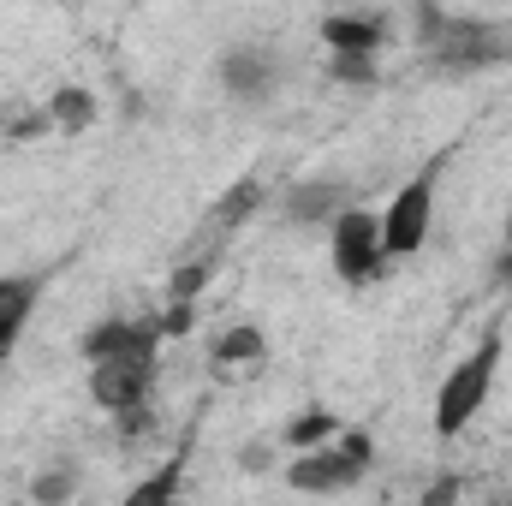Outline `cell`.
<instances>
[{
	"instance_id": "7402d4cb",
	"label": "cell",
	"mask_w": 512,
	"mask_h": 506,
	"mask_svg": "<svg viewBox=\"0 0 512 506\" xmlns=\"http://www.w3.org/2000/svg\"><path fill=\"white\" fill-rule=\"evenodd\" d=\"M453 495H459V483H453V477H435V483H429V489H423V501H429V506L453 501Z\"/></svg>"
},
{
	"instance_id": "603a6c76",
	"label": "cell",
	"mask_w": 512,
	"mask_h": 506,
	"mask_svg": "<svg viewBox=\"0 0 512 506\" xmlns=\"http://www.w3.org/2000/svg\"><path fill=\"white\" fill-rule=\"evenodd\" d=\"M239 465H245V471H262V465H268V447H245Z\"/></svg>"
},
{
	"instance_id": "6da1fadb",
	"label": "cell",
	"mask_w": 512,
	"mask_h": 506,
	"mask_svg": "<svg viewBox=\"0 0 512 506\" xmlns=\"http://www.w3.org/2000/svg\"><path fill=\"white\" fill-rule=\"evenodd\" d=\"M501 352H507V340H501V328H489V334L441 376V387H435V435H441V441H453V435H465V429L477 423V411L489 405L495 376H501Z\"/></svg>"
},
{
	"instance_id": "4fadbf2b",
	"label": "cell",
	"mask_w": 512,
	"mask_h": 506,
	"mask_svg": "<svg viewBox=\"0 0 512 506\" xmlns=\"http://www.w3.org/2000/svg\"><path fill=\"white\" fill-rule=\"evenodd\" d=\"M215 364L221 370H262L268 364V334L256 322H233L215 334Z\"/></svg>"
},
{
	"instance_id": "44dd1931",
	"label": "cell",
	"mask_w": 512,
	"mask_h": 506,
	"mask_svg": "<svg viewBox=\"0 0 512 506\" xmlns=\"http://www.w3.org/2000/svg\"><path fill=\"white\" fill-rule=\"evenodd\" d=\"M191 328H197V298H167V310H161V334L179 340V334H191Z\"/></svg>"
},
{
	"instance_id": "5bb4252c",
	"label": "cell",
	"mask_w": 512,
	"mask_h": 506,
	"mask_svg": "<svg viewBox=\"0 0 512 506\" xmlns=\"http://www.w3.org/2000/svg\"><path fill=\"white\" fill-rule=\"evenodd\" d=\"M48 114H54V131H66V137H84V131L96 126V96L84 90V84H60L54 96H48Z\"/></svg>"
},
{
	"instance_id": "ba28073f",
	"label": "cell",
	"mask_w": 512,
	"mask_h": 506,
	"mask_svg": "<svg viewBox=\"0 0 512 506\" xmlns=\"http://www.w3.org/2000/svg\"><path fill=\"white\" fill-rule=\"evenodd\" d=\"M161 346H167L161 316H102V322L84 334V364L120 358V352H161Z\"/></svg>"
},
{
	"instance_id": "e0dca14e",
	"label": "cell",
	"mask_w": 512,
	"mask_h": 506,
	"mask_svg": "<svg viewBox=\"0 0 512 506\" xmlns=\"http://www.w3.org/2000/svg\"><path fill=\"white\" fill-rule=\"evenodd\" d=\"M48 131H54L48 102H42V108H6V114H0V137H6V143H36V137H48Z\"/></svg>"
},
{
	"instance_id": "277c9868",
	"label": "cell",
	"mask_w": 512,
	"mask_h": 506,
	"mask_svg": "<svg viewBox=\"0 0 512 506\" xmlns=\"http://www.w3.org/2000/svg\"><path fill=\"white\" fill-rule=\"evenodd\" d=\"M328 256H334V274L346 286H370L387 274V245H382V215L364 209V203H346L334 221H328Z\"/></svg>"
},
{
	"instance_id": "9c48e42d",
	"label": "cell",
	"mask_w": 512,
	"mask_h": 506,
	"mask_svg": "<svg viewBox=\"0 0 512 506\" xmlns=\"http://www.w3.org/2000/svg\"><path fill=\"white\" fill-rule=\"evenodd\" d=\"M346 203H352V191H346L340 179H298V185H286V197H280V221H286V227H322V221H334Z\"/></svg>"
},
{
	"instance_id": "52a82bcc",
	"label": "cell",
	"mask_w": 512,
	"mask_h": 506,
	"mask_svg": "<svg viewBox=\"0 0 512 506\" xmlns=\"http://www.w3.org/2000/svg\"><path fill=\"white\" fill-rule=\"evenodd\" d=\"M364 477H370V471L352 465L334 441H322V447H310V453H292V465H286V483L304 489V495H346V489H358Z\"/></svg>"
},
{
	"instance_id": "cb8c5ba5",
	"label": "cell",
	"mask_w": 512,
	"mask_h": 506,
	"mask_svg": "<svg viewBox=\"0 0 512 506\" xmlns=\"http://www.w3.org/2000/svg\"><path fill=\"white\" fill-rule=\"evenodd\" d=\"M501 274H507V286H512V245H507V262H501Z\"/></svg>"
},
{
	"instance_id": "8992f818",
	"label": "cell",
	"mask_w": 512,
	"mask_h": 506,
	"mask_svg": "<svg viewBox=\"0 0 512 506\" xmlns=\"http://www.w3.org/2000/svg\"><path fill=\"white\" fill-rule=\"evenodd\" d=\"M221 90L239 108H268L280 96V54L268 42H239L221 54Z\"/></svg>"
},
{
	"instance_id": "8fae6325",
	"label": "cell",
	"mask_w": 512,
	"mask_h": 506,
	"mask_svg": "<svg viewBox=\"0 0 512 506\" xmlns=\"http://www.w3.org/2000/svg\"><path fill=\"white\" fill-rule=\"evenodd\" d=\"M322 42H328V54H376L387 42V18L382 12H328Z\"/></svg>"
},
{
	"instance_id": "ffe728a7",
	"label": "cell",
	"mask_w": 512,
	"mask_h": 506,
	"mask_svg": "<svg viewBox=\"0 0 512 506\" xmlns=\"http://www.w3.org/2000/svg\"><path fill=\"white\" fill-rule=\"evenodd\" d=\"M328 78L346 84V90H370L382 72H376V54H334V60H328Z\"/></svg>"
},
{
	"instance_id": "ac0fdd59",
	"label": "cell",
	"mask_w": 512,
	"mask_h": 506,
	"mask_svg": "<svg viewBox=\"0 0 512 506\" xmlns=\"http://www.w3.org/2000/svg\"><path fill=\"white\" fill-rule=\"evenodd\" d=\"M215 262H221L215 251L191 256V262H179V274L167 280V298H203V292H209V280H215Z\"/></svg>"
},
{
	"instance_id": "5b68a950",
	"label": "cell",
	"mask_w": 512,
	"mask_h": 506,
	"mask_svg": "<svg viewBox=\"0 0 512 506\" xmlns=\"http://www.w3.org/2000/svg\"><path fill=\"white\" fill-rule=\"evenodd\" d=\"M155 370H161V352H120V358H96L90 364V399L102 411H131V405H149L155 393Z\"/></svg>"
},
{
	"instance_id": "7c38bea8",
	"label": "cell",
	"mask_w": 512,
	"mask_h": 506,
	"mask_svg": "<svg viewBox=\"0 0 512 506\" xmlns=\"http://www.w3.org/2000/svg\"><path fill=\"white\" fill-rule=\"evenodd\" d=\"M268 209V185L256 179V173H245V179H233L221 197H215V209H209V227L215 233H239L245 221H256Z\"/></svg>"
},
{
	"instance_id": "2e32d148",
	"label": "cell",
	"mask_w": 512,
	"mask_h": 506,
	"mask_svg": "<svg viewBox=\"0 0 512 506\" xmlns=\"http://www.w3.org/2000/svg\"><path fill=\"white\" fill-rule=\"evenodd\" d=\"M78 465H66V459H54L48 471H36V483H30V501H42V506H60V501H72L78 495Z\"/></svg>"
},
{
	"instance_id": "9a60e30c",
	"label": "cell",
	"mask_w": 512,
	"mask_h": 506,
	"mask_svg": "<svg viewBox=\"0 0 512 506\" xmlns=\"http://www.w3.org/2000/svg\"><path fill=\"white\" fill-rule=\"evenodd\" d=\"M334 435H340V417L322 411V405H310V411H298V417L280 429V447H286V453H310V447H322V441H334Z\"/></svg>"
},
{
	"instance_id": "3957f363",
	"label": "cell",
	"mask_w": 512,
	"mask_h": 506,
	"mask_svg": "<svg viewBox=\"0 0 512 506\" xmlns=\"http://www.w3.org/2000/svg\"><path fill=\"white\" fill-rule=\"evenodd\" d=\"M441 173H447V149L429 155L382 209V245H387V262H405L429 245L435 233V197H441Z\"/></svg>"
},
{
	"instance_id": "d6986e66",
	"label": "cell",
	"mask_w": 512,
	"mask_h": 506,
	"mask_svg": "<svg viewBox=\"0 0 512 506\" xmlns=\"http://www.w3.org/2000/svg\"><path fill=\"white\" fill-rule=\"evenodd\" d=\"M179 483H185V453H179V459H167V471H155V477H143V483L131 489L126 501H131V506H155V501H173V495H179Z\"/></svg>"
},
{
	"instance_id": "30bf717a",
	"label": "cell",
	"mask_w": 512,
	"mask_h": 506,
	"mask_svg": "<svg viewBox=\"0 0 512 506\" xmlns=\"http://www.w3.org/2000/svg\"><path fill=\"white\" fill-rule=\"evenodd\" d=\"M36 298H42V274H0V364L12 358L18 334L30 328Z\"/></svg>"
},
{
	"instance_id": "7a4b0ae2",
	"label": "cell",
	"mask_w": 512,
	"mask_h": 506,
	"mask_svg": "<svg viewBox=\"0 0 512 506\" xmlns=\"http://www.w3.org/2000/svg\"><path fill=\"white\" fill-rule=\"evenodd\" d=\"M417 36H423V54L447 72H483V66H501L512 60V30L507 24H489V18H453V12H435L423 6L417 12Z\"/></svg>"
}]
</instances>
